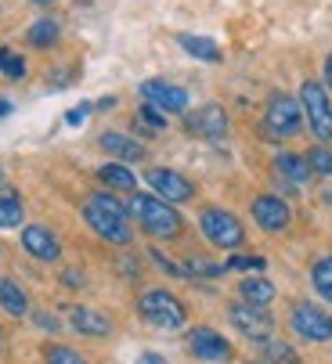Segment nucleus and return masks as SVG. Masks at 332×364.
Here are the masks:
<instances>
[{"label": "nucleus", "mask_w": 332, "mask_h": 364, "mask_svg": "<svg viewBox=\"0 0 332 364\" xmlns=\"http://www.w3.org/2000/svg\"><path fill=\"white\" fill-rule=\"evenodd\" d=\"M177 43H181V50H188V55L199 58V62H220V58H224V55H220V47H217V40H209V36L181 33Z\"/></svg>", "instance_id": "23"}, {"label": "nucleus", "mask_w": 332, "mask_h": 364, "mask_svg": "<svg viewBox=\"0 0 332 364\" xmlns=\"http://www.w3.org/2000/svg\"><path fill=\"white\" fill-rule=\"evenodd\" d=\"M66 314H69V325H73V332H80V336H87V339H108L113 336V318L105 314V310H98V306H83V303H69L66 306Z\"/></svg>", "instance_id": "15"}, {"label": "nucleus", "mask_w": 332, "mask_h": 364, "mask_svg": "<svg viewBox=\"0 0 332 364\" xmlns=\"http://www.w3.org/2000/svg\"><path fill=\"white\" fill-rule=\"evenodd\" d=\"M26 4H36V8H51L54 0H26Z\"/></svg>", "instance_id": "40"}, {"label": "nucleus", "mask_w": 332, "mask_h": 364, "mask_svg": "<svg viewBox=\"0 0 332 364\" xmlns=\"http://www.w3.org/2000/svg\"><path fill=\"white\" fill-rule=\"evenodd\" d=\"M181 127L192 134V137H202V141H224L232 134V119H228V109L220 101H206L199 109H188L181 116Z\"/></svg>", "instance_id": "7"}, {"label": "nucleus", "mask_w": 332, "mask_h": 364, "mask_svg": "<svg viewBox=\"0 0 332 364\" xmlns=\"http://www.w3.org/2000/svg\"><path fill=\"white\" fill-rule=\"evenodd\" d=\"M134 127H138V134H145V137H155V134H162V130H166V116H162L155 105L141 101V109H138V119H134Z\"/></svg>", "instance_id": "25"}, {"label": "nucleus", "mask_w": 332, "mask_h": 364, "mask_svg": "<svg viewBox=\"0 0 332 364\" xmlns=\"http://www.w3.org/2000/svg\"><path fill=\"white\" fill-rule=\"evenodd\" d=\"M4 116H11V101L0 97V119H4Z\"/></svg>", "instance_id": "39"}, {"label": "nucleus", "mask_w": 332, "mask_h": 364, "mask_svg": "<svg viewBox=\"0 0 332 364\" xmlns=\"http://www.w3.org/2000/svg\"><path fill=\"white\" fill-rule=\"evenodd\" d=\"M271 166H274V173H279L282 181H289L293 188H300V184H307L314 177L311 166H307V155H300V151H279Z\"/></svg>", "instance_id": "19"}, {"label": "nucleus", "mask_w": 332, "mask_h": 364, "mask_svg": "<svg viewBox=\"0 0 332 364\" xmlns=\"http://www.w3.org/2000/svg\"><path fill=\"white\" fill-rule=\"evenodd\" d=\"M58 40H62V22H58V18H51V15L36 18V22L26 29V43H29L33 50H51Z\"/></svg>", "instance_id": "20"}, {"label": "nucleus", "mask_w": 332, "mask_h": 364, "mask_svg": "<svg viewBox=\"0 0 332 364\" xmlns=\"http://www.w3.org/2000/svg\"><path fill=\"white\" fill-rule=\"evenodd\" d=\"M94 177H98V181H101L108 191H120V195L138 191V177H134L130 163H120V159H108V163H101V166L94 170Z\"/></svg>", "instance_id": "17"}, {"label": "nucleus", "mask_w": 332, "mask_h": 364, "mask_svg": "<svg viewBox=\"0 0 332 364\" xmlns=\"http://www.w3.org/2000/svg\"><path fill=\"white\" fill-rule=\"evenodd\" d=\"M260 357L271 360V364H304L300 353H296L289 343H282V339H267V343H260Z\"/></svg>", "instance_id": "26"}, {"label": "nucleus", "mask_w": 332, "mask_h": 364, "mask_svg": "<svg viewBox=\"0 0 332 364\" xmlns=\"http://www.w3.org/2000/svg\"><path fill=\"white\" fill-rule=\"evenodd\" d=\"M321 80H325V87L332 90V50L325 55V65H321Z\"/></svg>", "instance_id": "36"}, {"label": "nucleus", "mask_w": 332, "mask_h": 364, "mask_svg": "<svg viewBox=\"0 0 332 364\" xmlns=\"http://www.w3.org/2000/svg\"><path fill=\"white\" fill-rule=\"evenodd\" d=\"M228 321H232V328L242 339H249L256 346L274 336V318L267 314V306H256V303H246V299H239V303L228 306Z\"/></svg>", "instance_id": "8"}, {"label": "nucleus", "mask_w": 332, "mask_h": 364, "mask_svg": "<svg viewBox=\"0 0 332 364\" xmlns=\"http://www.w3.org/2000/svg\"><path fill=\"white\" fill-rule=\"evenodd\" d=\"M58 282H62L66 289H83V285H87V274H83V271H62Z\"/></svg>", "instance_id": "34"}, {"label": "nucleus", "mask_w": 332, "mask_h": 364, "mask_svg": "<svg viewBox=\"0 0 332 364\" xmlns=\"http://www.w3.org/2000/svg\"><path fill=\"white\" fill-rule=\"evenodd\" d=\"M43 364H90L80 350L66 346V343H47L43 346Z\"/></svg>", "instance_id": "28"}, {"label": "nucleus", "mask_w": 332, "mask_h": 364, "mask_svg": "<svg viewBox=\"0 0 332 364\" xmlns=\"http://www.w3.org/2000/svg\"><path fill=\"white\" fill-rule=\"evenodd\" d=\"M249 364H271V360H264V357H260V360H249Z\"/></svg>", "instance_id": "42"}, {"label": "nucleus", "mask_w": 332, "mask_h": 364, "mask_svg": "<svg viewBox=\"0 0 332 364\" xmlns=\"http://www.w3.org/2000/svg\"><path fill=\"white\" fill-rule=\"evenodd\" d=\"M90 112H94V105H90V101H83V105H76V109L66 116V123H69V127H80V123H83Z\"/></svg>", "instance_id": "35"}, {"label": "nucleus", "mask_w": 332, "mask_h": 364, "mask_svg": "<svg viewBox=\"0 0 332 364\" xmlns=\"http://www.w3.org/2000/svg\"><path fill=\"white\" fill-rule=\"evenodd\" d=\"M300 105H304V123L321 144H332V97L321 80H304L300 83Z\"/></svg>", "instance_id": "6"}, {"label": "nucleus", "mask_w": 332, "mask_h": 364, "mask_svg": "<svg viewBox=\"0 0 332 364\" xmlns=\"http://www.w3.org/2000/svg\"><path fill=\"white\" fill-rule=\"evenodd\" d=\"M228 271H264L267 259L264 256H228Z\"/></svg>", "instance_id": "32"}, {"label": "nucleus", "mask_w": 332, "mask_h": 364, "mask_svg": "<svg viewBox=\"0 0 332 364\" xmlns=\"http://www.w3.org/2000/svg\"><path fill=\"white\" fill-rule=\"evenodd\" d=\"M289 328L307 343H328L332 339V314L318 303H293L289 310Z\"/></svg>", "instance_id": "11"}, {"label": "nucleus", "mask_w": 332, "mask_h": 364, "mask_svg": "<svg viewBox=\"0 0 332 364\" xmlns=\"http://www.w3.org/2000/svg\"><path fill=\"white\" fill-rule=\"evenodd\" d=\"M0 184H4V166H0Z\"/></svg>", "instance_id": "43"}, {"label": "nucleus", "mask_w": 332, "mask_h": 364, "mask_svg": "<svg viewBox=\"0 0 332 364\" xmlns=\"http://www.w3.org/2000/svg\"><path fill=\"white\" fill-rule=\"evenodd\" d=\"M195 224L213 249H242L246 245V224L232 210H224V205H202Z\"/></svg>", "instance_id": "5"}, {"label": "nucleus", "mask_w": 332, "mask_h": 364, "mask_svg": "<svg viewBox=\"0 0 332 364\" xmlns=\"http://www.w3.org/2000/svg\"><path fill=\"white\" fill-rule=\"evenodd\" d=\"M26 224V202L15 184H0V231H15Z\"/></svg>", "instance_id": "18"}, {"label": "nucleus", "mask_w": 332, "mask_h": 364, "mask_svg": "<svg viewBox=\"0 0 332 364\" xmlns=\"http://www.w3.org/2000/svg\"><path fill=\"white\" fill-rule=\"evenodd\" d=\"M127 210H130V220L152 238V242H174L185 235V217L177 213L174 202L159 198L155 191H130L127 195Z\"/></svg>", "instance_id": "2"}, {"label": "nucleus", "mask_w": 332, "mask_h": 364, "mask_svg": "<svg viewBox=\"0 0 332 364\" xmlns=\"http://www.w3.org/2000/svg\"><path fill=\"white\" fill-rule=\"evenodd\" d=\"M181 267H185V278H220L228 271L224 264H213V259H206V256H188Z\"/></svg>", "instance_id": "27"}, {"label": "nucleus", "mask_w": 332, "mask_h": 364, "mask_svg": "<svg viewBox=\"0 0 332 364\" xmlns=\"http://www.w3.org/2000/svg\"><path fill=\"white\" fill-rule=\"evenodd\" d=\"M33 321H36V328H43V332H51V336H58V332H62V321H58V318H51V314H43V310H36Z\"/></svg>", "instance_id": "33"}, {"label": "nucleus", "mask_w": 332, "mask_h": 364, "mask_svg": "<svg viewBox=\"0 0 332 364\" xmlns=\"http://www.w3.org/2000/svg\"><path fill=\"white\" fill-rule=\"evenodd\" d=\"M145 184H148L159 198L174 202V205H185V202H192V198L199 195L195 181L185 177V173L174 170V166H148V170H145Z\"/></svg>", "instance_id": "10"}, {"label": "nucleus", "mask_w": 332, "mask_h": 364, "mask_svg": "<svg viewBox=\"0 0 332 364\" xmlns=\"http://www.w3.org/2000/svg\"><path fill=\"white\" fill-rule=\"evenodd\" d=\"M249 217L260 231L267 235H286L293 228V210H289V202L282 195H271V191H260L253 195L249 202Z\"/></svg>", "instance_id": "9"}, {"label": "nucleus", "mask_w": 332, "mask_h": 364, "mask_svg": "<svg viewBox=\"0 0 332 364\" xmlns=\"http://www.w3.org/2000/svg\"><path fill=\"white\" fill-rule=\"evenodd\" d=\"M0 310L8 318H29V296L15 278H0Z\"/></svg>", "instance_id": "21"}, {"label": "nucleus", "mask_w": 332, "mask_h": 364, "mask_svg": "<svg viewBox=\"0 0 332 364\" xmlns=\"http://www.w3.org/2000/svg\"><path fill=\"white\" fill-rule=\"evenodd\" d=\"M138 94H141V101L155 105L162 116H185V112L192 109L188 90L177 87V83H170V80H145V83L138 87Z\"/></svg>", "instance_id": "12"}, {"label": "nucleus", "mask_w": 332, "mask_h": 364, "mask_svg": "<svg viewBox=\"0 0 332 364\" xmlns=\"http://www.w3.org/2000/svg\"><path fill=\"white\" fill-rule=\"evenodd\" d=\"M188 350H192V357L209 360V364H228V360L235 357L232 339H224L217 328H206V325L188 332Z\"/></svg>", "instance_id": "13"}, {"label": "nucleus", "mask_w": 332, "mask_h": 364, "mask_svg": "<svg viewBox=\"0 0 332 364\" xmlns=\"http://www.w3.org/2000/svg\"><path fill=\"white\" fill-rule=\"evenodd\" d=\"M148 259H152V264H155L162 274H170V278H185V267H181V264H174V259H166V252H162V249H155V245H152V249H148Z\"/></svg>", "instance_id": "31"}, {"label": "nucleus", "mask_w": 332, "mask_h": 364, "mask_svg": "<svg viewBox=\"0 0 332 364\" xmlns=\"http://www.w3.org/2000/svg\"><path fill=\"white\" fill-rule=\"evenodd\" d=\"M138 364H166V357H159V353H141Z\"/></svg>", "instance_id": "37"}, {"label": "nucleus", "mask_w": 332, "mask_h": 364, "mask_svg": "<svg viewBox=\"0 0 332 364\" xmlns=\"http://www.w3.org/2000/svg\"><path fill=\"white\" fill-rule=\"evenodd\" d=\"M311 285L325 303H332V256H321L311 264Z\"/></svg>", "instance_id": "24"}, {"label": "nucleus", "mask_w": 332, "mask_h": 364, "mask_svg": "<svg viewBox=\"0 0 332 364\" xmlns=\"http://www.w3.org/2000/svg\"><path fill=\"white\" fill-rule=\"evenodd\" d=\"M22 249L36 259V264H58L62 259V242L47 224H22Z\"/></svg>", "instance_id": "14"}, {"label": "nucleus", "mask_w": 332, "mask_h": 364, "mask_svg": "<svg viewBox=\"0 0 332 364\" xmlns=\"http://www.w3.org/2000/svg\"><path fill=\"white\" fill-rule=\"evenodd\" d=\"M113 105H116V97H113V94H108V97H101V101H98V105H94V109H98V112H108V109H113Z\"/></svg>", "instance_id": "38"}, {"label": "nucleus", "mask_w": 332, "mask_h": 364, "mask_svg": "<svg viewBox=\"0 0 332 364\" xmlns=\"http://www.w3.org/2000/svg\"><path fill=\"white\" fill-rule=\"evenodd\" d=\"M0 350H4V328H0Z\"/></svg>", "instance_id": "41"}, {"label": "nucleus", "mask_w": 332, "mask_h": 364, "mask_svg": "<svg viewBox=\"0 0 332 364\" xmlns=\"http://www.w3.org/2000/svg\"><path fill=\"white\" fill-rule=\"evenodd\" d=\"M80 217H83V224H87L101 242H108V245L127 249V245L134 242L130 210H127V202H123L116 191H108V188L90 191V195L83 198V205H80Z\"/></svg>", "instance_id": "1"}, {"label": "nucleus", "mask_w": 332, "mask_h": 364, "mask_svg": "<svg viewBox=\"0 0 332 364\" xmlns=\"http://www.w3.org/2000/svg\"><path fill=\"white\" fill-rule=\"evenodd\" d=\"M274 296H279V289H274L264 274H253V278H242V282H239V299H246V303L271 306Z\"/></svg>", "instance_id": "22"}, {"label": "nucleus", "mask_w": 332, "mask_h": 364, "mask_svg": "<svg viewBox=\"0 0 332 364\" xmlns=\"http://www.w3.org/2000/svg\"><path fill=\"white\" fill-rule=\"evenodd\" d=\"M304 127V105L300 97H293L289 90H271L264 101V116H260V134L264 141H293Z\"/></svg>", "instance_id": "3"}, {"label": "nucleus", "mask_w": 332, "mask_h": 364, "mask_svg": "<svg viewBox=\"0 0 332 364\" xmlns=\"http://www.w3.org/2000/svg\"><path fill=\"white\" fill-rule=\"evenodd\" d=\"M138 314H141V321L166 328V332H181L188 325V306L170 289H145L138 296Z\"/></svg>", "instance_id": "4"}, {"label": "nucleus", "mask_w": 332, "mask_h": 364, "mask_svg": "<svg viewBox=\"0 0 332 364\" xmlns=\"http://www.w3.org/2000/svg\"><path fill=\"white\" fill-rule=\"evenodd\" d=\"M0 73H4L8 80H22L26 76V62L15 55L11 47H0Z\"/></svg>", "instance_id": "30"}, {"label": "nucleus", "mask_w": 332, "mask_h": 364, "mask_svg": "<svg viewBox=\"0 0 332 364\" xmlns=\"http://www.w3.org/2000/svg\"><path fill=\"white\" fill-rule=\"evenodd\" d=\"M307 166H311V173L314 177H332V144H314L311 151H307Z\"/></svg>", "instance_id": "29"}, {"label": "nucleus", "mask_w": 332, "mask_h": 364, "mask_svg": "<svg viewBox=\"0 0 332 364\" xmlns=\"http://www.w3.org/2000/svg\"><path fill=\"white\" fill-rule=\"evenodd\" d=\"M98 148L108 155V159H120V163H145V159H148V148H145L138 137L120 134V130L98 134Z\"/></svg>", "instance_id": "16"}]
</instances>
